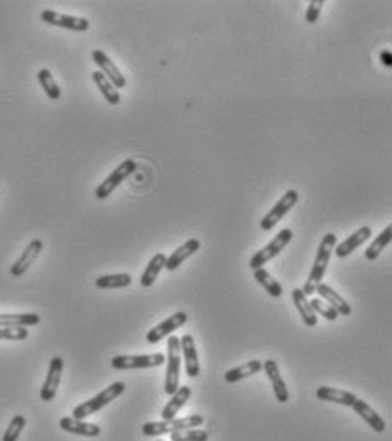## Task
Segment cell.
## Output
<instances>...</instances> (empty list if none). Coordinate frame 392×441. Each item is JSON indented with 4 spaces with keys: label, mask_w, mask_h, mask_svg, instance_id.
<instances>
[{
    "label": "cell",
    "mask_w": 392,
    "mask_h": 441,
    "mask_svg": "<svg viewBox=\"0 0 392 441\" xmlns=\"http://www.w3.org/2000/svg\"><path fill=\"white\" fill-rule=\"evenodd\" d=\"M29 331L28 328H22V326H13V328H0V341H24L28 340Z\"/></svg>",
    "instance_id": "obj_35"
},
{
    "label": "cell",
    "mask_w": 392,
    "mask_h": 441,
    "mask_svg": "<svg viewBox=\"0 0 392 441\" xmlns=\"http://www.w3.org/2000/svg\"><path fill=\"white\" fill-rule=\"evenodd\" d=\"M309 304H311V308H313L314 314H316V316H318V314H320V316L325 317L326 321H336V319H338V313H336V310H334V309L332 308V306L328 304V302L322 301L321 297L311 299Z\"/></svg>",
    "instance_id": "obj_34"
},
{
    "label": "cell",
    "mask_w": 392,
    "mask_h": 441,
    "mask_svg": "<svg viewBox=\"0 0 392 441\" xmlns=\"http://www.w3.org/2000/svg\"><path fill=\"white\" fill-rule=\"evenodd\" d=\"M92 80H94L95 85L99 87V90H101V94L104 95V99H106L111 106H117V103L121 102V94H119V90L101 74V72H94V74H92Z\"/></svg>",
    "instance_id": "obj_27"
},
{
    "label": "cell",
    "mask_w": 392,
    "mask_h": 441,
    "mask_svg": "<svg viewBox=\"0 0 392 441\" xmlns=\"http://www.w3.org/2000/svg\"><path fill=\"white\" fill-rule=\"evenodd\" d=\"M156 441H163V440H156Z\"/></svg>",
    "instance_id": "obj_38"
},
{
    "label": "cell",
    "mask_w": 392,
    "mask_h": 441,
    "mask_svg": "<svg viewBox=\"0 0 392 441\" xmlns=\"http://www.w3.org/2000/svg\"><path fill=\"white\" fill-rule=\"evenodd\" d=\"M261 370H265V374H267V378H268V382H270L272 389H274L277 401L282 402V404L289 402V399H291L289 389H287L286 381H284L282 375H280L279 365H277L275 360H265L263 368H261Z\"/></svg>",
    "instance_id": "obj_14"
},
{
    "label": "cell",
    "mask_w": 392,
    "mask_h": 441,
    "mask_svg": "<svg viewBox=\"0 0 392 441\" xmlns=\"http://www.w3.org/2000/svg\"><path fill=\"white\" fill-rule=\"evenodd\" d=\"M136 162L134 160H124L119 167L116 168V170L113 172L109 176H107L106 180L101 183V185L95 189V197L101 199V201H104V199L109 197L111 194H113L114 190L117 189L119 185H121L122 182H124L126 178H128L129 175H133L134 172H136Z\"/></svg>",
    "instance_id": "obj_8"
},
{
    "label": "cell",
    "mask_w": 392,
    "mask_h": 441,
    "mask_svg": "<svg viewBox=\"0 0 392 441\" xmlns=\"http://www.w3.org/2000/svg\"><path fill=\"white\" fill-rule=\"evenodd\" d=\"M199 250H201V241H199L197 238H190V240L186 241L182 247L177 248V250L172 253L170 256H167L165 268H167L168 272L177 270L180 265L186 262L187 258H190L192 255H195V253H197Z\"/></svg>",
    "instance_id": "obj_17"
},
{
    "label": "cell",
    "mask_w": 392,
    "mask_h": 441,
    "mask_svg": "<svg viewBox=\"0 0 392 441\" xmlns=\"http://www.w3.org/2000/svg\"><path fill=\"white\" fill-rule=\"evenodd\" d=\"M43 247L44 244L41 240L31 241L28 247H26V250L21 253V256L15 260L13 268H10V275H13V277H22V275H24L26 272L29 270L31 265L36 262V258L40 256V253L43 251Z\"/></svg>",
    "instance_id": "obj_13"
},
{
    "label": "cell",
    "mask_w": 392,
    "mask_h": 441,
    "mask_svg": "<svg viewBox=\"0 0 392 441\" xmlns=\"http://www.w3.org/2000/svg\"><path fill=\"white\" fill-rule=\"evenodd\" d=\"M314 292L320 294V297L322 299V301L328 302V304L332 306L334 310H336L338 316H350V314H352V306H350L348 302L336 292V290H333L332 287L326 285V283H320Z\"/></svg>",
    "instance_id": "obj_20"
},
{
    "label": "cell",
    "mask_w": 392,
    "mask_h": 441,
    "mask_svg": "<svg viewBox=\"0 0 392 441\" xmlns=\"http://www.w3.org/2000/svg\"><path fill=\"white\" fill-rule=\"evenodd\" d=\"M165 363L163 353L153 355H117L111 360V365L116 370H141V368L160 367Z\"/></svg>",
    "instance_id": "obj_6"
},
{
    "label": "cell",
    "mask_w": 392,
    "mask_h": 441,
    "mask_svg": "<svg viewBox=\"0 0 392 441\" xmlns=\"http://www.w3.org/2000/svg\"><path fill=\"white\" fill-rule=\"evenodd\" d=\"M316 397L320 399V401L334 402V404L347 406V408H352L353 402L357 401L355 394L347 392V390L336 389V387H326V385H322L316 390Z\"/></svg>",
    "instance_id": "obj_22"
},
{
    "label": "cell",
    "mask_w": 392,
    "mask_h": 441,
    "mask_svg": "<svg viewBox=\"0 0 392 441\" xmlns=\"http://www.w3.org/2000/svg\"><path fill=\"white\" fill-rule=\"evenodd\" d=\"M253 277H255L256 282L263 287L265 292H268V295H272V297H280V295L284 294V289L279 283V280L272 277L265 268H256V270H253Z\"/></svg>",
    "instance_id": "obj_28"
},
{
    "label": "cell",
    "mask_w": 392,
    "mask_h": 441,
    "mask_svg": "<svg viewBox=\"0 0 392 441\" xmlns=\"http://www.w3.org/2000/svg\"><path fill=\"white\" fill-rule=\"evenodd\" d=\"M391 240H392V226L387 224V228L384 229V231L380 233V235L375 238L374 241H372L370 247H368L367 250H365V258L370 260V262L377 260L380 253L386 250L387 244L391 243Z\"/></svg>",
    "instance_id": "obj_29"
},
{
    "label": "cell",
    "mask_w": 392,
    "mask_h": 441,
    "mask_svg": "<svg viewBox=\"0 0 392 441\" xmlns=\"http://www.w3.org/2000/svg\"><path fill=\"white\" fill-rule=\"evenodd\" d=\"M63 367H65L63 358H61V356H53L51 362H49L48 374H46L44 383H43V387H41V392H40L41 401L49 402V401H53V399H55L56 392H58L60 382H61V374H63Z\"/></svg>",
    "instance_id": "obj_10"
},
{
    "label": "cell",
    "mask_w": 392,
    "mask_h": 441,
    "mask_svg": "<svg viewBox=\"0 0 392 441\" xmlns=\"http://www.w3.org/2000/svg\"><path fill=\"white\" fill-rule=\"evenodd\" d=\"M165 262H167V255H165V253H156V255L149 260V263L146 265L145 272L141 274L140 278V283L145 289H149V287L156 282L160 272L165 268Z\"/></svg>",
    "instance_id": "obj_24"
},
{
    "label": "cell",
    "mask_w": 392,
    "mask_h": 441,
    "mask_svg": "<svg viewBox=\"0 0 392 441\" xmlns=\"http://www.w3.org/2000/svg\"><path fill=\"white\" fill-rule=\"evenodd\" d=\"M92 60L94 63L101 68V74L109 80L116 88H124L126 87V76L121 74V70L116 67L113 60L106 55V53L101 51V49H94L92 51Z\"/></svg>",
    "instance_id": "obj_12"
},
{
    "label": "cell",
    "mask_w": 392,
    "mask_h": 441,
    "mask_svg": "<svg viewBox=\"0 0 392 441\" xmlns=\"http://www.w3.org/2000/svg\"><path fill=\"white\" fill-rule=\"evenodd\" d=\"M180 351L183 353V360H186L187 375L192 378L199 377V375H201V365H199V355L194 336L183 335L182 338H180Z\"/></svg>",
    "instance_id": "obj_15"
},
{
    "label": "cell",
    "mask_w": 392,
    "mask_h": 441,
    "mask_svg": "<svg viewBox=\"0 0 392 441\" xmlns=\"http://www.w3.org/2000/svg\"><path fill=\"white\" fill-rule=\"evenodd\" d=\"M352 409H353V411H355L357 414H359V416L362 417L365 423H367L368 426L374 429L375 433L386 431V428H387L386 419H384V417L380 416V414L375 413L374 409H372L370 406L367 404V402L362 401V399L357 397V401L353 402Z\"/></svg>",
    "instance_id": "obj_19"
},
{
    "label": "cell",
    "mask_w": 392,
    "mask_h": 441,
    "mask_svg": "<svg viewBox=\"0 0 392 441\" xmlns=\"http://www.w3.org/2000/svg\"><path fill=\"white\" fill-rule=\"evenodd\" d=\"M41 19L46 24L58 26V28L68 29V31H76V33H85L90 28L88 21L85 17H75V15H67L55 13V10H43L41 13Z\"/></svg>",
    "instance_id": "obj_11"
},
{
    "label": "cell",
    "mask_w": 392,
    "mask_h": 441,
    "mask_svg": "<svg viewBox=\"0 0 392 441\" xmlns=\"http://www.w3.org/2000/svg\"><path fill=\"white\" fill-rule=\"evenodd\" d=\"M133 278L129 274H114V275H102L95 280L97 289H124L129 287Z\"/></svg>",
    "instance_id": "obj_30"
},
{
    "label": "cell",
    "mask_w": 392,
    "mask_h": 441,
    "mask_svg": "<svg viewBox=\"0 0 392 441\" xmlns=\"http://www.w3.org/2000/svg\"><path fill=\"white\" fill-rule=\"evenodd\" d=\"M380 61H382L384 67H387V68L392 67V53H391V49H382V51H380Z\"/></svg>",
    "instance_id": "obj_37"
},
{
    "label": "cell",
    "mask_w": 392,
    "mask_h": 441,
    "mask_svg": "<svg viewBox=\"0 0 392 441\" xmlns=\"http://www.w3.org/2000/svg\"><path fill=\"white\" fill-rule=\"evenodd\" d=\"M167 374H165V392L168 396L177 392L180 387V367H182V351H180V338L170 335L167 344Z\"/></svg>",
    "instance_id": "obj_4"
},
{
    "label": "cell",
    "mask_w": 392,
    "mask_h": 441,
    "mask_svg": "<svg viewBox=\"0 0 392 441\" xmlns=\"http://www.w3.org/2000/svg\"><path fill=\"white\" fill-rule=\"evenodd\" d=\"M126 390V383L124 382H114L111 383L109 387H106V389L102 390V392H99L97 396H94L92 399H88V401L82 402V404L76 406L75 409H73V416L75 419H80L83 421L85 417L92 416V414L99 413L102 408H106L107 404H111L113 401H116V399L121 396L122 392Z\"/></svg>",
    "instance_id": "obj_2"
},
{
    "label": "cell",
    "mask_w": 392,
    "mask_h": 441,
    "mask_svg": "<svg viewBox=\"0 0 392 441\" xmlns=\"http://www.w3.org/2000/svg\"><path fill=\"white\" fill-rule=\"evenodd\" d=\"M261 368H263V363H261L260 360H250V362L245 363V365L234 367V368H231V370L226 372L224 382L236 383V382L243 381V378H248V377H252V375L259 374Z\"/></svg>",
    "instance_id": "obj_25"
},
{
    "label": "cell",
    "mask_w": 392,
    "mask_h": 441,
    "mask_svg": "<svg viewBox=\"0 0 392 441\" xmlns=\"http://www.w3.org/2000/svg\"><path fill=\"white\" fill-rule=\"evenodd\" d=\"M209 440V433L204 429H182V431H175L170 435V441H207Z\"/></svg>",
    "instance_id": "obj_33"
},
{
    "label": "cell",
    "mask_w": 392,
    "mask_h": 441,
    "mask_svg": "<svg viewBox=\"0 0 392 441\" xmlns=\"http://www.w3.org/2000/svg\"><path fill=\"white\" fill-rule=\"evenodd\" d=\"M26 417L22 414H15V416L10 419L9 426H7L6 433H3L2 441H17L19 436H21L22 429L26 428Z\"/></svg>",
    "instance_id": "obj_32"
},
{
    "label": "cell",
    "mask_w": 392,
    "mask_h": 441,
    "mask_svg": "<svg viewBox=\"0 0 392 441\" xmlns=\"http://www.w3.org/2000/svg\"><path fill=\"white\" fill-rule=\"evenodd\" d=\"M204 424V417L201 414H190L186 417H175L170 421H155V423H145L141 431L145 436H163L172 435L175 431H182V429H192L199 428Z\"/></svg>",
    "instance_id": "obj_3"
},
{
    "label": "cell",
    "mask_w": 392,
    "mask_h": 441,
    "mask_svg": "<svg viewBox=\"0 0 392 441\" xmlns=\"http://www.w3.org/2000/svg\"><path fill=\"white\" fill-rule=\"evenodd\" d=\"M187 321H189L187 313L179 310V313L172 314L170 317H167L165 321H161L160 324H156L155 328L149 329V331L146 333V341H148L149 344H158L161 340L167 338V336H170V333H174L175 329L182 328V326L186 324Z\"/></svg>",
    "instance_id": "obj_9"
},
{
    "label": "cell",
    "mask_w": 392,
    "mask_h": 441,
    "mask_svg": "<svg viewBox=\"0 0 392 441\" xmlns=\"http://www.w3.org/2000/svg\"><path fill=\"white\" fill-rule=\"evenodd\" d=\"M292 301H294L295 308H297L299 314H301L302 323H304L307 328H314V326L318 324V316L314 314V310L311 308L304 292H302L301 289H294L292 290Z\"/></svg>",
    "instance_id": "obj_23"
},
{
    "label": "cell",
    "mask_w": 392,
    "mask_h": 441,
    "mask_svg": "<svg viewBox=\"0 0 392 441\" xmlns=\"http://www.w3.org/2000/svg\"><path fill=\"white\" fill-rule=\"evenodd\" d=\"M41 323V316L36 313H22V314H0V328H13V326H36Z\"/></svg>",
    "instance_id": "obj_26"
},
{
    "label": "cell",
    "mask_w": 392,
    "mask_h": 441,
    "mask_svg": "<svg viewBox=\"0 0 392 441\" xmlns=\"http://www.w3.org/2000/svg\"><path fill=\"white\" fill-rule=\"evenodd\" d=\"M292 238H294V233L289 228H284L282 231H279L274 240L267 244V247L261 248L260 251H256L255 255L250 260V268L252 270H256V268H263V265H267L270 260H274L275 256H279V253L291 243Z\"/></svg>",
    "instance_id": "obj_5"
},
{
    "label": "cell",
    "mask_w": 392,
    "mask_h": 441,
    "mask_svg": "<svg viewBox=\"0 0 392 441\" xmlns=\"http://www.w3.org/2000/svg\"><path fill=\"white\" fill-rule=\"evenodd\" d=\"M299 201V192L297 190H287L282 197L279 199V202L261 217L260 221V228L263 231H270V229L275 228V224H279V221L286 216L287 213L297 204Z\"/></svg>",
    "instance_id": "obj_7"
},
{
    "label": "cell",
    "mask_w": 392,
    "mask_h": 441,
    "mask_svg": "<svg viewBox=\"0 0 392 441\" xmlns=\"http://www.w3.org/2000/svg\"><path fill=\"white\" fill-rule=\"evenodd\" d=\"M60 428L63 429V431L72 433V435L85 436V438H97L102 433V429L99 428L97 424L85 423V421L75 419V417H61Z\"/></svg>",
    "instance_id": "obj_18"
},
{
    "label": "cell",
    "mask_w": 392,
    "mask_h": 441,
    "mask_svg": "<svg viewBox=\"0 0 392 441\" xmlns=\"http://www.w3.org/2000/svg\"><path fill=\"white\" fill-rule=\"evenodd\" d=\"M322 6H325V0H311L309 7H307L306 10V21L309 22V24H314V22L320 19Z\"/></svg>",
    "instance_id": "obj_36"
},
{
    "label": "cell",
    "mask_w": 392,
    "mask_h": 441,
    "mask_svg": "<svg viewBox=\"0 0 392 441\" xmlns=\"http://www.w3.org/2000/svg\"><path fill=\"white\" fill-rule=\"evenodd\" d=\"M368 238H372V228L370 226H362L359 231H355L352 236H348L347 240L341 241L340 244L334 247V255H336L338 258H347V256L352 255L360 244H364Z\"/></svg>",
    "instance_id": "obj_16"
},
{
    "label": "cell",
    "mask_w": 392,
    "mask_h": 441,
    "mask_svg": "<svg viewBox=\"0 0 392 441\" xmlns=\"http://www.w3.org/2000/svg\"><path fill=\"white\" fill-rule=\"evenodd\" d=\"M38 80H40L41 87H43L46 95H48L51 101H58V99L61 97V88L58 87L55 76H53V74L48 70V68H41V70L38 72Z\"/></svg>",
    "instance_id": "obj_31"
},
{
    "label": "cell",
    "mask_w": 392,
    "mask_h": 441,
    "mask_svg": "<svg viewBox=\"0 0 392 441\" xmlns=\"http://www.w3.org/2000/svg\"><path fill=\"white\" fill-rule=\"evenodd\" d=\"M190 396H192V389L189 385L179 387L177 392L170 396V401L167 402L163 411H161V417H163V421L175 419V416L180 413V409L187 404V401H189Z\"/></svg>",
    "instance_id": "obj_21"
},
{
    "label": "cell",
    "mask_w": 392,
    "mask_h": 441,
    "mask_svg": "<svg viewBox=\"0 0 392 441\" xmlns=\"http://www.w3.org/2000/svg\"><path fill=\"white\" fill-rule=\"evenodd\" d=\"M336 244H338L336 235H334V233H326L325 238L321 240L320 248H318L316 258H314L313 268H311V272H309V277H307L304 287L301 289L302 292H304L306 297L307 295L314 294L316 287L321 283V280L326 274V268H328L329 258H332V253H333Z\"/></svg>",
    "instance_id": "obj_1"
}]
</instances>
